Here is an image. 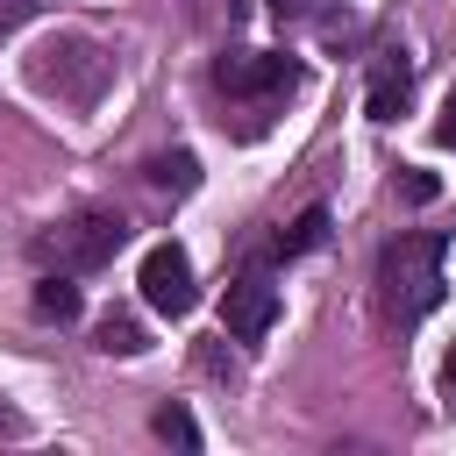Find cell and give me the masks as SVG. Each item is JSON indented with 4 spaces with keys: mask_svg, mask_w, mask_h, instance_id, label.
Returning <instances> with one entry per match:
<instances>
[{
    "mask_svg": "<svg viewBox=\"0 0 456 456\" xmlns=\"http://www.w3.org/2000/svg\"><path fill=\"white\" fill-rule=\"evenodd\" d=\"M142 178H150L157 192H192V185H200V157H192V150H164V157L142 164Z\"/></svg>",
    "mask_w": 456,
    "mask_h": 456,
    "instance_id": "cell-9",
    "label": "cell"
},
{
    "mask_svg": "<svg viewBox=\"0 0 456 456\" xmlns=\"http://www.w3.org/2000/svg\"><path fill=\"white\" fill-rule=\"evenodd\" d=\"M264 7H271L278 21H306V14H314V0H264Z\"/></svg>",
    "mask_w": 456,
    "mask_h": 456,
    "instance_id": "cell-15",
    "label": "cell"
},
{
    "mask_svg": "<svg viewBox=\"0 0 456 456\" xmlns=\"http://www.w3.org/2000/svg\"><path fill=\"white\" fill-rule=\"evenodd\" d=\"M135 285H142V306H157V314H192V299H200V285H192V256L178 249V242H157V249H142V271H135Z\"/></svg>",
    "mask_w": 456,
    "mask_h": 456,
    "instance_id": "cell-5",
    "label": "cell"
},
{
    "mask_svg": "<svg viewBox=\"0 0 456 456\" xmlns=\"http://www.w3.org/2000/svg\"><path fill=\"white\" fill-rule=\"evenodd\" d=\"M271 321H278V285H271L264 271H242V278L221 292V328H228L235 342H256V335H271Z\"/></svg>",
    "mask_w": 456,
    "mask_h": 456,
    "instance_id": "cell-6",
    "label": "cell"
},
{
    "mask_svg": "<svg viewBox=\"0 0 456 456\" xmlns=\"http://www.w3.org/2000/svg\"><path fill=\"white\" fill-rule=\"evenodd\" d=\"M399 192H406L413 207H428V200L442 192V178H435V171H413V164H406V178H399Z\"/></svg>",
    "mask_w": 456,
    "mask_h": 456,
    "instance_id": "cell-13",
    "label": "cell"
},
{
    "mask_svg": "<svg viewBox=\"0 0 456 456\" xmlns=\"http://www.w3.org/2000/svg\"><path fill=\"white\" fill-rule=\"evenodd\" d=\"M321 242H328V207H306L292 228H278V256H306Z\"/></svg>",
    "mask_w": 456,
    "mask_h": 456,
    "instance_id": "cell-11",
    "label": "cell"
},
{
    "mask_svg": "<svg viewBox=\"0 0 456 456\" xmlns=\"http://www.w3.org/2000/svg\"><path fill=\"white\" fill-rule=\"evenodd\" d=\"M121 242H128V221L86 207V214H64L57 228H43V235H36V256H43L50 271H100Z\"/></svg>",
    "mask_w": 456,
    "mask_h": 456,
    "instance_id": "cell-3",
    "label": "cell"
},
{
    "mask_svg": "<svg viewBox=\"0 0 456 456\" xmlns=\"http://www.w3.org/2000/svg\"><path fill=\"white\" fill-rule=\"evenodd\" d=\"M435 142H442V150H456V86H449V100H442V121H435Z\"/></svg>",
    "mask_w": 456,
    "mask_h": 456,
    "instance_id": "cell-14",
    "label": "cell"
},
{
    "mask_svg": "<svg viewBox=\"0 0 456 456\" xmlns=\"http://www.w3.org/2000/svg\"><path fill=\"white\" fill-rule=\"evenodd\" d=\"M93 349H100V356H142V349H150V335H142L128 314H107V321L93 328Z\"/></svg>",
    "mask_w": 456,
    "mask_h": 456,
    "instance_id": "cell-10",
    "label": "cell"
},
{
    "mask_svg": "<svg viewBox=\"0 0 456 456\" xmlns=\"http://www.w3.org/2000/svg\"><path fill=\"white\" fill-rule=\"evenodd\" d=\"M406 93H413V64L399 57V64H378V78H370V93H363V114L370 121H399L406 114Z\"/></svg>",
    "mask_w": 456,
    "mask_h": 456,
    "instance_id": "cell-7",
    "label": "cell"
},
{
    "mask_svg": "<svg viewBox=\"0 0 456 456\" xmlns=\"http://www.w3.org/2000/svg\"><path fill=\"white\" fill-rule=\"evenodd\" d=\"M28 306H36V321H57V328L86 314V299H78L71 271H43V278H36V292H28Z\"/></svg>",
    "mask_w": 456,
    "mask_h": 456,
    "instance_id": "cell-8",
    "label": "cell"
},
{
    "mask_svg": "<svg viewBox=\"0 0 456 456\" xmlns=\"http://www.w3.org/2000/svg\"><path fill=\"white\" fill-rule=\"evenodd\" d=\"M192 7H200V14H207V7H214V0H192Z\"/></svg>",
    "mask_w": 456,
    "mask_h": 456,
    "instance_id": "cell-17",
    "label": "cell"
},
{
    "mask_svg": "<svg viewBox=\"0 0 456 456\" xmlns=\"http://www.w3.org/2000/svg\"><path fill=\"white\" fill-rule=\"evenodd\" d=\"M442 256H449L442 235H392L385 242L378 285H385V314L399 328H413V321H428L442 306Z\"/></svg>",
    "mask_w": 456,
    "mask_h": 456,
    "instance_id": "cell-1",
    "label": "cell"
},
{
    "mask_svg": "<svg viewBox=\"0 0 456 456\" xmlns=\"http://www.w3.org/2000/svg\"><path fill=\"white\" fill-rule=\"evenodd\" d=\"M164 442H178V449H200V420L185 413V406H157V420H150Z\"/></svg>",
    "mask_w": 456,
    "mask_h": 456,
    "instance_id": "cell-12",
    "label": "cell"
},
{
    "mask_svg": "<svg viewBox=\"0 0 456 456\" xmlns=\"http://www.w3.org/2000/svg\"><path fill=\"white\" fill-rule=\"evenodd\" d=\"M214 86L228 100H264V93H292L299 64L285 50H228V57H214Z\"/></svg>",
    "mask_w": 456,
    "mask_h": 456,
    "instance_id": "cell-4",
    "label": "cell"
},
{
    "mask_svg": "<svg viewBox=\"0 0 456 456\" xmlns=\"http://www.w3.org/2000/svg\"><path fill=\"white\" fill-rule=\"evenodd\" d=\"M28 78H36L43 93H57L64 107H93V100L114 86V57H107L100 43H86V36H50V43L28 57Z\"/></svg>",
    "mask_w": 456,
    "mask_h": 456,
    "instance_id": "cell-2",
    "label": "cell"
},
{
    "mask_svg": "<svg viewBox=\"0 0 456 456\" xmlns=\"http://www.w3.org/2000/svg\"><path fill=\"white\" fill-rule=\"evenodd\" d=\"M442 392H449V406H456V349L442 356Z\"/></svg>",
    "mask_w": 456,
    "mask_h": 456,
    "instance_id": "cell-16",
    "label": "cell"
}]
</instances>
